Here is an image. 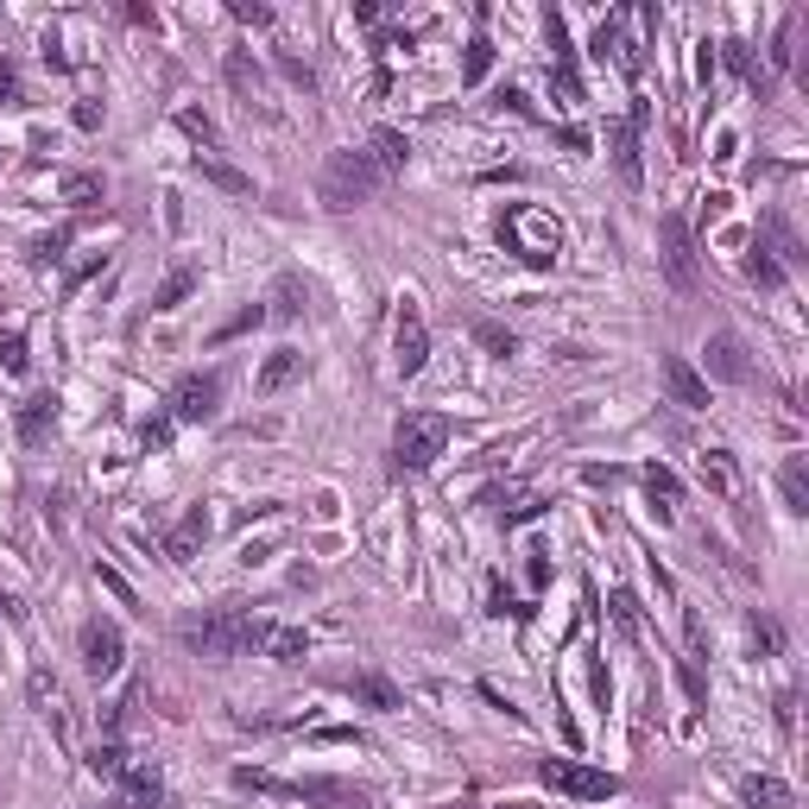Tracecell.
<instances>
[{
  "mask_svg": "<svg viewBox=\"0 0 809 809\" xmlns=\"http://www.w3.org/2000/svg\"><path fill=\"white\" fill-rule=\"evenodd\" d=\"M500 247L512 259H525V266H556L563 247H569V234L556 222L551 209H538V202H506L500 209Z\"/></svg>",
  "mask_w": 809,
  "mask_h": 809,
  "instance_id": "cell-1",
  "label": "cell"
},
{
  "mask_svg": "<svg viewBox=\"0 0 809 809\" xmlns=\"http://www.w3.org/2000/svg\"><path fill=\"white\" fill-rule=\"evenodd\" d=\"M177 639L197 657H241V652H253V613L241 601H222L209 613H197V620H184Z\"/></svg>",
  "mask_w": 809,
  "mask_h": 809,
  "instance_id": "cell-2",
  "label": "cell"
},
{
  "mask_svg": "<svg viewBox=\"0 0 809 809\" xmlns=\"http://www.w3.org/2000/svg\"><path fill=\"white\" fill-rule=\"evenodd\" d=\"M386 177L374 171V158L361 146H342L323 158V177H317V197H323V209H361V202L374 197Z\"/></svg>",
  "mask_w": 809,
  "mask_h": 809,
  "instance_id": "cell-3",
  "label": "cell"
},
{
  "mask_svg": "<svg viewBox=\"0 0 809 809\" xmlns=\"http://www.w3.org/2000/svg\"><path fill=\"white\" fill-rule=\"evenodd\" d=\"M450 450V418L443 411H404L392 430V475H424Z\"/></svg>",
  "mask_w": 809,
  "mask_h": 809,
  "instance_id": "cell-4",
  "label": "cell"
},
{
  "mask_svg": "<svg viewBox=\"0 0 809 809\" xmlns=\"http://www.w3.org/2000/svg\"><path fill=\"white\" fill-rule=\"evenodd\" d=\"M538 778L551 784L556 797H576V804H613V797H620V778H613V772H595V765H581V758H544V765H538Z\"/></svg>",
  "mask_w": 809,
  "mask_h": 809,
  "instance_id": "cell-5",
  "label": "cell"
},
{
  "mask_svg": "<svg viewBox=\"0 0 809 809\" xmlns=\"http://www.w3.org/2000/svg\"><path fill=\"white\" fill-rule=\"evenodd\" d=\"M657 247H664V278H671V291H696L702 285V266H696V234H689V222H683L677 209L657 222Z\"/></svg>",
  "mask_w": 809,
  "mask_h": 809,
  "instance_id": "cell-6",
  "label": "cell"
},
{
  "mask_svg": "<svg viewBox=\"0 0 809 809\" xmlns=\"http://www.w3.org/2000/svg\"><path fill=\"white\" fill-rule=\"evenodd\" d=\"M76 645H82V671L89 677H114L126 664V632H121V620H82V632H76Z\"/></svg>",
  "mask_w": 809,
  "mask_h": 809,
  "instance_id": "cell-7",
  "label": "cell"
},
{
  "mask_svg": "<svg viewBox=\"0 0 809 809\" xmlns=\"http://www.w3.org/2000/svg\"><path fill=\"white\" fill-rule=\"evenodd\" d=\"M645 121H652V101H632L627 121L607 126V140H613V171H620V184H627V190H639V184H645V158H639V133H645Z\"/></svg>",
  "mask_w": 809,
  "mask_h": 809,
  "instance_id": "cell-8",
  "label": "cell"
},
{
  "mask_svg": "<svg viewBox=\"0 0 809 809\" xmlns=\"http://www.w3.org/2000/svg\"><path fill=\"white\" fill-rule=\"evenodd\" d=\"M222 411V374H184L171 386V424H209Z\"/></svg>",
  "mask_w": 809,
  "mask_h": 809,
  "instance_id": "cell-9",
  "label": "cell"
},
{
  "mask_svg": "<svg viewBox=\"0 0 809 809\" xmlns=\"http://www.w3.org/2000/svg\"><path fill=\"white\" fill-rule=\"evenodd\" d=\"M424 361H430V329H424V317H418V303L404 298L399 303V323H392V374L418 379V374H424Z\"/></svg>",
  "mask_w": 809,
  "mask_h": 809,
  "instance_id": "cell-10",
  "label": "cell"
},
{
  "mask_svg": "<svg viewBox=\"0 0 809 809\" xmlns=\"http://www.w3.org/2000/svg\"><path fill=\"white\" fill-rule=\"evenodd\" d=\"M544 38H551V89L563 101H581V70H576V45H569V20L556 13V7H544Z\"/></svg>",
  "mask_w": 809,
  "mask_h": 809,
  "instance_id": "cell-11",
  "label": "cell"
},
{
  "mask_svg": "<svg viewBox=\"0 0 809 809\" xmlns=\"http://www.w3.org/2000/svg\"><path fill=\"white\" fill-rule=\"evenodd\" d=\"M702 354H708V374H702V379H721V386H746V379H753V361H746V342H740L733 329H714Z\"/></svg>",
  "mask_w": 809,
  "mask_h": 809,
  "instance_id": "cell-12",
  "label": "cell"
},
{
  "mask_svg": "<svg viewBox=\"0 0 809 809\" xmlns=\"http://www.w3.org/2000/svg\"><path fill=\"white\" fill-rule=\"evenodd\" d=\"M273 797H298V804H335V809H367V790L361 784H342V778H278Z\"/></svg>",
  "mask_w": 809,
  "mask_h": 809,
  "instance_id": "cell-13",
  "label": "cell"
},
{
  "mask_svg": "<svg viewBox=\"0 0 809 809\" xmlns=\"http://www.w3.org/2000/svg\"><path fill=\"white\" fill-rule=\"evenodd\" d=\"M253 652L278 657V664H303L310 632H303V627H278V620H253Z\"/></svg>",
  "mask_w": 809,
  "mask_h": 809,
  "instance_id": "cell-14",
  "label": "cell"
},
{
  "mask_svg": "<svg viewBox=\"0 0 809 809\" xmlns=\"http://www.w3.org/2000/svg\"><path fill=\"white\" fill-rule=\"evenodd\" d=\"M114 809H165V778H158V765L133 758V765L121 772V797H114Z\"/></svg>",
  "mask_w": 809,
  "mask_h": 809,
  "instance_id": "cell-15",
  "label": "cell"
},
{
  "mask_svg": "<svg viewBox=\"0 0 809 809\" xmlns=\"http://www.w3.org/2000/svg\"><path fill=\"white\" fill-rule=\"evenodd\" d=\"M209 531H215L209 506H190V512H184L171 531H165V556H171V563H197V551L209 544Z\"/></svg>",
  "mask_w": 809,
  "mask_h": 809,
  "instance_id": "cell-16",
  "label": "cell"
},
{
  "mask_svg": "<svg viewBox=\"0 0 809 809\" xmlns=\"http://www.w3.org/2000/svg\"><path fill=\"white\" fill-rule=\"evenodd\" d=\"M664 392H671V404H683V411H708V379L683 361V354H664Z\"/></svg>",
  "mask_w": 809,
  "mask_h": 809,
  "instance_id": "cell-17",
  "label": "cell"
},
{
  "mask_svg": "<svg viewBox=\"0 0 809 809\" xmlns=\"http://www.w3.org/2000/svg\"><path fill=\"white\" fill-rule=\"evenodd\" d=\"M645 506H652L657 512V525H677V506H683V480L671 475V468H664V462H652V468H645Z\"/></svg>",
  "mask_w": 809,
  "mask_h": 809,
  "instance_id": "cell-18",
  "label": "cell"
},
{
  "mask_svg": "<svg viewBox=\"0 0 809 809\" xmlns=\"http://www.w3.org/2000/svg\"><path fill=\"white\" fill-rule=\"evenodd\" d=\"M367 158H374V171L379 177H399L404 171V158H411V140H404L399 126H374V140H367Z\"/></svg>",
  "mask_w": 809,
  "mask_h": 809,
  "instance_id": "cell-19",
  "label": "cell"
},
{
  "mask_svg": "<svg viewBox=\"0 0 809 809\" xmlns=\"http://www.w3.org/2000/svg\"><path fill=\"white\" fill-rule=\"evenodd\" d=\"M190 165H197L202 184H215V190H228V197H253V177L241 171V165H228L222 152H197Z\"/></svg>",
  "mask_w": 809,
  "mask_h": 809,
  "instance_id": "cell-20",
  "label": "cell"
},
{
  "mask_svg": "<svg viewBox=\"0 0 809 809\" xmlns=\"http://www.w3.org/2000/svg\"><path fill=\"white\" fill-rule=\"evenodd\" d=\"M303 303H310V285H303L298 273H278L273 291H266V317H278V323H298Z\"/></svg>",
  "mask_w": 809,
  "mask_h": 809,
  "instance_id": "cell-21",
  "label": "cell"
},
{
  "mask_svg": "<svg viewBox=\"0 0 809 809\" xmlns=\"http://www.w3.org/2000/svg\"><path fill=\"white\" fill-rule=\"evenodd\" d=\"M222 76H228V89L247 101V108L259 101V89H266V70L253 64V51H228V57H222Z\"/></svg>",
  "mask_w": 809,
  "mask_h": 809,
  "instance_id": "cell-22",
  "label": "cell"
},
{
  "mask_svg": "<svg viewBox=\"0 0 809 809\" xmlns=\"http://www.w3.org/2000/svg\"><path fill=\"white\" fill-rule=\"evenodd\" d=\"M303 367H310V361H303L298 348H278V354H266V367H259V379H253V386L273 399V392H285L291 379H303Z\"/></svg>",
  "mask_w": 809,
  "mask_h": 809,
  "instance_id": "cell-23",
  "label": "cell"
},
{
  "mask_svg": "<svg viewBox=\"0 0 809 809\" xmlns=\"http://www.w3.org/2000/svg\"><path fill=\"white\" fill-rule=\"evenodd\" d=\"M696 468H702V480L721 494V500H740V462H733L728 450H702L696 455Z\"/></svg>",
  "mask_w": 809,
  "mask_h": 809,
  "instance_id": "cell-24",
  "label": "cell"
},
{
  "mask_svg": "<svg viewBox=\"0 0 809 809\" xmlns=\"http://www.w3.org/2000/svg\"><path fill=\"white\" fill-rule=\"evenodd\" d=\"M714 64H728L733 76H746L758 96H765V70H758V57H753V45H746V38H714Z\"/></svg>",
  "mask_w": 809,
  "mask_h": 809,
  "instance_id": "cell-25",
  "label": "cell"
},
{
  "mask_svg": "<svg viewBox=\"0 0 809 809\" xmlns=\"http://www.w3.org/2000/svg\"><path fill=\"white\" fill-rule=\"evenodd\" d=\"M494 70V38H487V7L475 13V38H468V57H462V82L480 89V76Z\"/></svg>",
  "mask_w": 809,
  "mask_h": 809,
  "instance_id": "cell-26",
  "label": "cell"
},
{
  "mask_svg": "<svg viewBox=\"0 0 809 809\" xmlns=\"http://www.w3.org/2000/svg\"><path fill=\"white\" fill-rule=\"evenodd\" d=\"M197 266H190V259H184V266H171V273L158 278V291H152V310H177V303L190 298V291H197Z\"/></svg>",
  "mask_w": 809,
  "mask_h": 809,
  "instance_id": "cell-27",
  "label": "cell"
},
{
  "mask_svg": "<svg viewBox=\"0 0 809 809\" xmlns=\"http://www.w3.org/2000/svg\"><path fill=\"white\" fill-rule=\"evenodd\" d=\"M126 765H133V753H126V746L114 740V733H101L96 746H89V772H96V778L121 784V772H126Z\"/></svg>",
  "mask_w": 809,
  "mask_h": 809,
  "instance_id": "cell-28",
  "label": "cell"
},
{
  "mask_svg": "<svg viewBox=\"0 0 809 809\" xmlns=\"http://www.w3.org/2000/svg\"><path fill=\"white\" fill-rule=\"evenodd\" d=\"M51 424H57V392H32V399L20 404V436L25 443H38Z\"/></svg>",
  "mask_w": 809,
  "mask_h": 809,
  "instance_id": "cell-29",
  "label": "cell"
},
{
  "mask_svg": "<svg viewBox=\"0 0 809 809\" xmlns=\"http://www.w3.org/2000/svg\"><path fill=\"white\" fill-rule=\"evenodd\" d=\"M778 487H784V506H790V512H809V455H784Z\"/></svg>",
  "mask_w": 809,
  "mask_h": 809,
  "instance_id": "cell-30",
  "label": "cell"
},
{
  "mask_svg": "<svg viewBox=\"0 0 809 809\" xmlns=\"http://www.w3.org/2000/svg\"><path fill=\"white\" fill-rule=\"evenodd\" d=\"M70 241H76V222L51 228V234H38V241H25V266H38V273H45V266H57V259H64V247H70Z\"/></svg>",
  "mask_w": 809,
  "mask_h": 809,
  "instance_id": "cell-31",
  "label": "cell"
},
{
  "mask_svg": "<svg viewBox=\"0 0 809 809\" xmlns=\"http://www.w3.org/2000/svg\"><path fill=\"white\" fill-rule=\"evenodd\" d=\"M740 790H746V804H753V809H790V804H797V797H790V784H784V778H772V772L746 778Z\"/></svg>",
  "mask_w": 809,
  "mask_h": 809,
  "instance_id": "cell-32",
  "label": "cell"
},
{
  "mask_svg": "<svg viewBox=\"0 0 809 809\" xmlns=\"http://www.w3.org/2000/svg\"><path fill=\"white\" fill-rule=\"evenodd\" d=\"M57 190H64V202H76V209H96V202L108 197V184H101L96 171H64L57 177Z\"/></svg>",
  "mask_w": 809,
  "mask_h": 809,
  "instance_id": "cell-33",
  "label": "cell"
},
{
  "mask_svg": "<svg viewBox=\"0 0 809 809\" xmlns=\"http://www.w3.org/2000/svg\"><path fill=\"white\" fill-rule=\"evenodd\" d=\"M607 613H613V627L627 632V639H639V632H645V607H639V595H632V588H613V595H607Z\"/></svg>",
  "mask_w": 809,
  "mask_h": 809,
  "instance_id": "cell-34",
  "label": "cell"
},
{
  "mask_svg": "<svg viewBox=\"0 0 809 809\" xmlns=\"http://www.w3.org/2000/svg\"><path fill=\"white\" fill-rule=\"evenodd\" d=\"M487 613H494V620H506V613H512V620H531L538 607H531V601H519V595L506 588V576H487Z\"/></svg>",
  "mask_w": 809,
  "mask_h": 809,
  "instance_id": "cell-35",
  "label": "cell"
},
{
  "mask_svg": "<svg viewBox=\"0 0 809 809\" xmlns=\"http://www.w3.org/2000/svg\"><path fill=\"white\" fill-rule=\"evenodd\" d=\"M348 696H354V702H367V708H379V714H386V708H399V689H392L386 677H354Z\"/></svg>",
  "mask_w": 809,
  "mask_h": 809,
  "instance_id": "cell-36",
  "label": "cell"
},
{
  "mask_svg": "<svg viewBox=\"0 0 809 809\" xmlns=\"http://www.w3.org/2000/svg\"><path fill=\"white\" fill-rule=\"evenodd\" d=\"M746 278H753V285H765V291H778V285H784V266L772 259V247H765V241H753V253H746Z\"/></svg>",
  "mask_w": 809,
  "mask_h": 809,
  "instance_id": "cell-37",
  "label": "cell"
},
{
  "mask_svg": "<svg viewBox=\"0 0 809 809\" xmlns=\"http://www.w3.org/2000/svg\"><path fill=\"white\" fill-rule=\"evenodd\" d=\"M746 632H753V645H758L765 657H778V652H784V627L772 620V613H758V607H753V613H746Z\"/></svg>",
  "mask_w": 809,
  "mask_h": 809,
  "instance_id": "cell-38",
  "label": "cell"
},
{
  "mask_svg": "<svg viewBox=\"0 0 809 809\" xmlns=\"http://www.w3.org/2000/svg\"><path fill=\"white\" fill-rule=\"evenodd\" d=\"M259 323H266V303H241V310H234V317H228L215 335H209V342L222 348V342H234V335H247V329H259Z\"/></svg>",
  "mask_w": 809,
  "mask_h": 809,
  "instance_id": "cell-39",
  "label": "cell"
},
{
  "mask_svg": "<svg viewBox=\"0 0 809 809\" xmlns=\"http://www.w3.org/2000/svg\"><path fill=\"white\" fill-rule=\"evenodd\" d=\"M25 367H32V348H25V335H20V329H7V335H0V374H13V379H20Z\"/></svg>",
  "mask_w": 809,
  "mask_h": 809,
  "instance_id": "cell-40",
  "label": "cell"
},
{
  "mask_svg": "<svg viewBox=\"0 0 809 809\" xmlns=\"http://www.w3.org/2000/svg\"><path fill=\"white\" fill-rule=\"evenodd\" d=\"M475 342H480V348H487V354H500V361H506V354H512V348H519V335H512V329H506V323H487V317H480V323H475Z\"/></svg>",
  "mask_w": 809,
  "mask_h": 809,
  "instance_id": "cell-41",
  "label": "cell"
},
{
  "mask_svg": "<svg viewBox=\"0 0 809 809\" xmlns=\"http://www.w3.org/2000/svg\"><path fill=\"white\" fill-rule=\"evenodd\" d=\"M0 108H25V76L7 51H0Z\"/></svg>",
  "mask_w": 809,
  "mask_h": 809,
  "instance_id": "cell-42",
  "label": "cell"
},
{
  "mask_svg": "<svg viewBox=\"0 0 809 809\" xmlns=\"http://www.w3.org/2000/svg\"><path fill=\"white\" fill-rule=\"evenodd\" d=\"M171 411H165V418H146V424H140V450H146V455H158V450H165V443H171Z\"/></svg>",
  "mask_w": 809,
  "mask_h": 809,
  "instance_id": "cell-43",
  "label": "cell"
},
{
  "mask_svg": "<svg viewBox=\"0 0 809 809\" xmlns=\"http://www.w3.org/2000/svg\"><path fill=\"white\" fill-rule=\"evenodd\" d=\"M25 696H32V708H45V714H51V702H57V677H51L45 664L25 677Z\"/></svg>",
  "mask_w": 809,
  "mask_h": 809,
  "instance_id": "cell-44",
  "label": "cell"
},
{
  "mask_svg": "<svg viewBox=\"0 0 809 809\" xmlns=\"http://www.w3.org/2000/svg\"><path fill=\"white\" fill-rule=\"evenodd\" d=\"M278 70H285V82H291V89H303V96H317V70H310L303 57H291V51H285V57H278Z\"/></svg>",
  "mask_w": 809,
  "mask_h": 809,
  "instance_id": "cell-45",
  "label": "cell"
},
{
  "mask_svg": "<svg viewBox=\"0 0 809 809\" xmlns=\"http://www.w3.org/2000/svg\"><path fill=\"white\" fill-rule=\"evenodd\" d=\"M177 121H184V133H197L202 146L215 152V121H209V114H202V108H184V114H177Z\"/></svg>",
  "mask_w": 809,
  "mask_h": 809,
  "instance_id": "cell-46",
  "label": "cell"
},
{
  "mask_svg": "<svg viewBox=\"0 0 809 809\" xmlns=\"http://www.w3.org/2000/svg\"><path fill=\"white\" fill-rule=\"evenodd\" d=\"M525 581H531V588H544V581H551V551H544V544H531V551H525Z\"/></svg>",
  "mask_w": 809,
  "mask_h": 809,
  "instance_id": "cell-47",
  "label": "cell"
},
{
  "mask_svg": "<svg viewBox=\"0 0 809 809\" xmlns=\"http://www.w3.org/2000/svg\"><path fill=\"white\" fill-rule=\"evenodd\" d=\"M228 13H234L241 25H273V7H266V0H234Z\"/></svg>",
  "mask_w": 809,
  "mask_h": 809,
  "instance_id": "cell-48",
  "label": "cell"
},
{
  "mask_svg": "<svg viewBox=\"0 0 809 809\" xmlns=\"http://www.w3.org/2000/svg\"><path fill=\"white\" fill-rule=\"evenodd\" d=\"M790 38H797V20H784L778 38H772V64H778V70H790Z\"/></svg>",
  "mask_w": 809,
  "mask_h": 809,
  "instance_id": "cell-49",
  "label": "cell"
},
{
  "mask_svg": "<svg viewBox=\"0 0 809 809\" xmlns=\"http://www.w3.org/2000/svg\"><path fill=\"white\" fill-rule=\"evenodd\" d=\"M126 25H140V32H158V7H146V0H126Z\"/></svg>",
  "mask_w": 809,
  "mask_h": 809,
  "instance_id": "cell-50",
  "label": "cell"
},
{
  "mask_svg": "<svg viewBox=\"0 0 809 809\" xmlns=\"http://www.w3.org/2000/svg\"><path fill=\"white\" fill-rule=\"evenodd\" d=\"M96 273H101V253H89V259H82V266H76L70 278H64V291H82V285H89Z\"/></svg>",
  "mask_w": 809,
  "mask_h": 809,
  "instance_id": "cell-51",
  "label": "cell"
},
{
  "mask_svg": "<svg viewBox=\"0 0 809 809\" xmlns=\"http://www.w3.org/2000/svg\"><path fill=\"white\" fill-rule=\"evenodd\" d=\"M714 70H721V64H714V38H702V45H696V76L714 82Z\"/></svg>",
  "mask_w": 809,
  "mask_h": 809,
  "instance_id": "cell-52",
  "label": "cell"
},
{
  "mask_svg": "<svg viewBox=\"0 0 809 809\" xmlns=\"http://www.w3.org/2000/svg\"><path fill=\"white\" fill-rule=\"evenodd\" d=\"M96 581L108 588V595H114V601H133V588H126V581L114 576V569H101V563H96Z\"/></svg>",
  "mask_w": 809,
  "mask_h": 809,
  "instance_id": "cell-53",
  "label": "cell"
},
{
  "mask_svg": "<svg viewBox=\"0 0 809 809\" xmlns=\"http://www.w3.org/2000/svg\"><path fill=\"white\" fill-rule=\"evenodd\" d=\"M70 121L82 126V133H96V126H101V108H96V101H76V114H70Z\"/></svg>",
  "mask_w": 809,
  "mask_h": 809,
  "instance_id": "cell-54",
  "label": "cell"
},
{
  "mask_svg": "<svg viewBox=\"0 0 809 809\" xmlns=\"http://www.w3.org/2000/svg\"><path fill=\"white\" fill-rule=\"evenodd\" d=\"M556 146H563V152H588V133H581V126H556Z\"/></svg>",
  "mask_w": 809,
  "mask_h": 809,
  "instance_id": "cell-55",
  "label": "cell"
},
{
  "mask_svg": "<svg viewBox=\"0 0 809 809\" xmlns=\"http://www.w3.org/2000/svg\"><path fill=\"white\" fill-rule=\"evenodd\" d=\"M778 728L784 733L797 728V689H784V696H778Z\"/></svg>",
  "mask_w": 809,
  "mask_h": 809,
  "instance_id": "cell-56",
  "label": "cell"
}]
</instances>
